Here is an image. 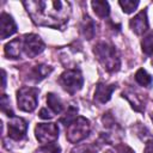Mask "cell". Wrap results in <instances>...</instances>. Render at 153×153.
Listing matches in <instances>:
<instances>
[{"label": "cell", "instance_id": "6da1fadb", "mask_svg": "<svg viewBox=\"0 0 153 153\" xmlns=\"http://www.w3.org/2000/svg\"><path fill=\"white\" fill-rule=\"evenodd\" d=\"M24 6L37 25L60 27L71 16V6L65 1H25Z\"/></svg>", "mask_w": 153, "mask_h": 153}, {"label": "cell", "instance_id": "7a4b0ae2", "mask_svg": "<svg viewBox=\"0 0 153 153\" xmlns=\"http://www.w3.org/2000/svg\"><path fill=\"white\" fill-rule=\"evenodd\" d=\"M93 53L106 71L109 72L118 71L121 62L117 50L115 49L114 45H111L108 42H99L97 45H94Z\"/></svg>", "mask_w": 153, "mask_h": 153}, {"label": "cell", "instance_id": "3957f363", "mask_svg": "<svg viewBox=\"0 0 153 153\" xmlns=\"http://www.w3.org/2000/svg\"><path fill=\"white\" fill-rule=\"evenodd\" d=\"M91 130L90 121L85 117H75L68 126H67V140L72 143H78L79 141L84 140Z\"/></svg>", "mask_w": 153, "mask_h": 153}, {"label": "cell", "instance_id": "277c9868", "mask_svg": "<svg viewBox=\"0 0 153 153\" xmlns=\"http://www.w3.org/2000/svg\"><path fill=\"white\" fill-rule=\"evenodd\" d=\"M17 103L22 111H33L38 103V90L35 87H22L17 92Z\"/></svg>", "mask_w": 153, "mask_h": 153}, {"label": "cell", "instance_id": "5b68a950", "mask_svg": "<svg viewBox=\"0 0 153 153\" xmlns=\"http://www.w3.org/2000/svg\"><path fill=\"white\" fill-rule=\"evenodd\" d=\"M59 82L62 86V88L65 91H67L68 93L73 94L76 91H79L84 84V79L82 75L79 71L76 69H68L66 72H63L60 78H59Z\"/></svg>", "mask_w": 153, "mask_h": 153}, {"label": "cell", "instance_id": "8992f818", "mask_svg": "<svg viewBox=\"0 0 153 153\" xmlns=\"http://www.w3.org/2000/svg\"><path fill=\"white\" fill-rule=\"evenodd\" d=\"M35 135L41 143H54L59 137V128L55 123H38L35 128Z\"/></svg>", "mask_w": 153, "mask_h": 153}, {"label": "cell", "instance_id": "52a82bcc", "mask_svg": "<svg viewBox=\"0 0 153 153\" xmlns=\"http://www.w3.org/2000/svg\"><path fill=\"white\" fill-rule=\"evenodd\" d=\"M44 50V43L39 36L30 33L23 37V51L27 57H35Z\"/></svg>", "mask_w": 153, "mask_h": 153}, {"label": "cell", "instance_id": "ba28073f", "mask_svg": "<svg viewBox=\"0 0 153 153\" xmlns=\"http://www.w3.org/2000/svg\"><path fill=\"white\" fill-rule=\"evenodd\" d=\"M8 136L13 140H22L25 134H26V129H27V123L25 120L20 118V117H16L13 116L10 122H8Z\"/></svg>", "mask_w": 153, "mask_h": 153}, {"label": "cell", "instance_id": "9c48e42d", "mask_svg": "<svg viewBox=\"0 0 153 153\" xmlns=\"http://www.w3.org/2000/svg\"><path fill=\"white\" fill-rule=\"evenodd\" d=\"M17 31V25L11 16L7 13H2L0 18V38L5 39L12 36Z\"/></svg>", "mask_w": 153, "mask_h": 153}, {"label": "cell", "instance_id": "30bf717a", "mask_svg": "<svg viewBox=\"0 0 153 153\" xmlns=\"http://www.w3.org/2000/svg\"><path fill=\"white\" fill-rule=\"evenodd\" d=\"M129 25H130V29L135 33H137V35L143 33L148 29V20H147L146 11H141L134 18H131L129 22Z\"/></svg>", "mask_w": 153, "mask_h": 153}, {"label": "cell", "instance_id": "8fae6325", "mask_svg": "<svg viewBox=\"0 0 153 153\" xmlns=\"http://www.w3.org/2000/svg\"><path fill=\"white\" fill-rule=\"evenodd\" d=\"M115 88H116L115 84H111V85L98 84L94 91V100H97L98 103H106L111 98V94Z\"/></svg>", "mask_w": 153, "mask_h": 153}, {"label": "cell", "instance_id": "7c38bea8", "mask_svg": "<svg viewBox=\"0 0 153 153\" xmlns=\"http://www.w3.org/2000/svg\"><path fill=\"white\" fill-rule=\"evenodd\" d=\"M23 51V38H16L5 45V54L11 59L20 57Z\"/></svg>", "mask_w": 153, "mask_h": 153}, {"label": "cell", "instance_id": "4fadbf2b", "mask_svg": "<svg viewBox=\"0 0 153 153\" xmlns=\"http://www.w3.org/2000/svg\"><path fill=\"white\" fill-rule=\"evenodd\" d=\"M50 72H51V67L45 66V65H37V66L32 67V69L30 71L29 79L35 82H38V81L43 80Z\"/></svg>", "mask_w": 153, "mask_h": 153}, {"label": "cell", "instance_id": "5bb4252c", "mask_svg": "<svg viewBox=\"0 0 153 153\" xmlns=\"http://www.w3.org/2000/svg\"><path fill=\"white\" fill-rule=\"evenodd\" d=\"M80 32L86 39L93 38V36L96 33V25H94L93 20L90 17L84 18V20L81 23V26H80Z\"/></svg>", "mask_w": 153, "mask_h": 153}, {"label": "cell", "instance_id": "9a60e30c", "mask_svg": "<svg viewBox=\"0 0 153 153\" xmlns=\"http://www.w3.org/2000/svg\"><path fill=\"white\" fill-rule=\"evenodd\" d=\"M47 104H48V106L53 114H60L63 109V104H62L61 99L54 93L47 94Z\"/></svg>", "mask_w": 153, "mask_h": 153}, {"label": "cell", "instance_id": "2e32d148", "mask_svg": "<svg viewBox=\"0 0 153 153\" xmlns=\"http://www.w3.org/2000/svg\"><path fill=\"white\" fill-rule=\"evenodd\" d=\"M94 13L99 18H106L110 13V7L106 1H92L91 2Z\"/></svg>", "mask_w": 153, "mask_h": 153}, {"label": "cell", "instance_id": "e0dca14e", "mask_svg": "<svg viewBox=\"0 0 153 153\" xmlns=\"http://www.w3.org/2000/svg\"><path fill=\"white\" fill-rule=\"evenodd\" d=\"M135 80L137 84H140L141 86H145V87H151L152 84H153V79L152 76L142 68H140L136 73H135Z\"/></svg>", "mask_w": 153, "mask_h": 153}, {"label": "cell", "instance_id": "ac0fdd59", "mask_svg": "<svg viewBox=\"0 0 153 153\" xmlns=\"http://www.w3.org/2000/svg\"><path fill=\"white\" fill-rule=\"evenodd\" d=\"M142 51L146 55H153V31L146 35L141 42Z\"/></svg>", "mask_w": 153, "mask_h": 153}, {"label": "cell", "instance_id": "d6986e66", "mask_svg": "<svg viewBox=\"0 0 153 153\" xmlns=\"http://www.w3.org/2000/svg\"><path fill=\"white\" fill-rule=\"evenodd\" d=\"M97 152H98V147L93 143H82L74 147L71 151V153H97Z\"/></svg>", "mask_w": 153, "mask_h": 153}, {"label": "cell", "instance_id": "ffe728a7", "mask_svg": "<svg viewBox=\"0 0 153 153\" xmlns=\"http://www.w3.org/2000/svg\"><path fill=\"white\" fill-rule=\"evenodd\" d=\"M118 4H120V6L122 7L123 12H126V13H131V12H134L135 8L137 7L139 1H136V0H135V1H133V0H124V1H120Z\"/></svg>", "mask_w": 153, "mask_h": 153}, {"label": "cell", "instance_id": "44dd1931", "mask_svg": "<svg viewBox=\"0 0 153 153\" xmlns=\"http://www.w3.org/2000/svg\"><path fill=\"white\" fill-rule=\"evenodd\" d=\"M60 151H61V148L56 143H48V145L36 149L35 153H60Z\"/></svg>", "mask_w": 153, "mask_h": 153}, {"label": "cell", "instance_id": "7402d4cb", "mask_svg": "<svg viewBox=\"0 0 153 153\" xmlns=\"http://www.w3.org/2000/svg\"><path fill=\"white\" fill-rule=\"evenodd\" d=\"M1 110H2V112L7 114V116L13 117V112L11 111V108H10V99L6 94H2V97H1Z\"/></svg>", "mask_w": 153, "mask_h": 153}, {"label": "cell", "instance_id": "603a6c76", "mask_svg": "<svg viewBox=\"0 0 153 153\" xmlns=\"http://www.w3.org/2000/svg\"><path fill=\"white\" fill-rule=\"evenodd\" d=\"M106 153H134L133 149L126 145H117L112 148H110L109 151H106Z\"/></svg>", "mask_w": 153, "mask_h": 153}, {"label": "cell", "instance_id": "cb8c5ba5", "mask_svg": "<svg viewBox=\"0 0 153 153\" xmlns=\"http://www.w3.org/2000/svg\"><path fill=\"white\" fill-rule=\"evenodd\" d=\"M54 115H53V112H49L47 109H42L41 111H39V117L41 118H44V120H48V118H51Z\"/></svg>", "mask_w": 153, "mask_h": 153}, {"label": "cell", "instance_id": "d4e9b609", "mask_svg": "<svg viewBox=\"0 0 153 153\" xmlns=\"http://www.w3.org/2000/svg\"><path fill=\"white\" fill-rule=\"evenodd\" d=\"M143 153H153V140H149L146 142Z\"/></svg>", "mask_w": 153, "mask_h": 153}, {"label": "cell", "instance_id": "484cf974", "mask_svg": "<svg viewBox=\"0 0 153 153\" xmlns=\"http://www.w3.org/2000/svg\"><path fill=\"white\" fill-rule=\"evenodd\" d=\"M6 85V73L5 71H2V87H5Z\"/></svg>", "mask_w": 153, "mask_h": 153}, {"label": "cell", "instance_id": "4316f807", "mask_svg": "<svg viewBox=\"0 0 153 153\" xmlns=\"http://www.w3.org/2000/svg\"><path fill=\"white\" fill-rule=\"evenodd\" d=\"M152 121H153V115H152Z\"/></svg>", "mask_w": 153, "mask_h": 153}]
</instances>
